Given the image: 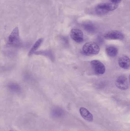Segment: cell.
<instances>
[{
	"mask_svg": "<svg viewBox=\"0 0 130 131\" xmlns=\"http://www.w3.org/2000/svg\"><path fill=\"white\" fill-rule=\"evenodd\" d=\"M100 48L97 44L93 41L85 43L82 47L83 53L87 55H95L99 53Z\"/></svg>",
	"mask_w": 130,
	"mask_h": 131,
	"instance_id": "6da1fadb",
	"label": "cell"
},
{
	"mask_svg": "<svg viewBox=\"0 0 130 131\" xmlns=\"http://www.w3.org/2000/svg\"><path fill=\"white\" fill-rule=\"evenodd\" d=\"M91 65L95 72L97 74H103L105 72V67L103 63L97 60L91 62Z\"/></svg>",
	"mask_w": 130,
	"mask_h": 131,
	"instance_id": "7a4b0ae2",
	"label": "cell"
},
{
	"mask_svg": "<svg viewBox=\"0 0 130 131\" xmlns=\"http://www.w3.org/2000/svg\"><path fill=\"white\" fill-rule=\"evenodd\" d=\"M105 38L108 40H122L124 36L123 34L119 31L114 30L109 31L105 34Z\"/></svg>",
	"mask_w": 130,
	"mask_h": 131,
	"instance_id": "3957f363",
	"label": "cell"
},
{
	"mask_svg": "<svg viewBox=\"0 0 130 131\" xmlns=\"http://www.w3.org/2000/svg\"><path fill=\"white\" fill-rule=\"evenodd\" d=\"M115 85L121 90H126L129 88L127 78L124 75H121L118 77L115 82Z\"/></svg>",
	"mask_w": 130,
	"mask_h": 131,
	"instance_id": "277c9868",
	"label": "cell"
},
{
	"mask_svg": "<svg viewBox=\"0 0 130 131\" xmlns=\"http://www.w3.org/2000/svg\"><path fill=\"white\" fill-rule=\"evenodd\" d=\"M70 36L72 39L78 43L82 42L84 35L82 31L78 29H73L70 32Z\"/></svg>",
	"mask_w": 130,
	"mask_h": 131,
	"instance_id": "5b68a950",
	"label": "cell"
},
{
	"mask_svg": "<svg viewBox=\"0 0 130 131\" xmlns=\"http://www.w3.org/2000/svg\"><path fill=\"white\" fill-rule=\"evenodd\" d=\"M8 41L10 43L15 44L20 40L19 29L17 27L15 28L8 37Z\"/></svg>",
	"mask_w": 130,
	"mask_h": 131,
	"instance_id": "8992f818",
	"label": "cell"
},
{
	"mask_svg": "<svg viewBox=\"0 0 130 131\" xmlns=\"http://www.w3.org/2000/svg\"><path fill=\"white\" fill-rule=\"evenodd\" d=\"M118 64L120 67L123 69H128L130 66V59L129 57L124 55L119 58Z\"/></svg>",
	"mask_w": 130,
	"mask_h": 131,
	"instance_id": "52a82bcc",
	"label": "cell"
},
{
	"mask_svg": "<svg viewBox=\"0 0 130 131\" xmlns=\"http://www.w3.org/2000/svg\"><path fill=\"white\" fill-rule=\"evenodd\" d=\"M79 112L81 116L84 119L89 122L93 121V115L88 109L82 107L80 108Z\"/></svg>",
	"mask_w": 130,
	"mask_h": 131,
	"instance_id": "ba28073f",
	"label": "cell"
},
{
	"mask_svg": "<svg viewBox=\"0 0 130 131\" xmlns=\"http://www.w3.org/2000/svg\"><path fill=\"white\" fill-rule=\"evenodd\" d=\"M97 6L109 12L113 11L117 9L118 7V4L110 2L108 3L100 4Z\"/></svg>",
	"mask_w": 130,
	"mask_h": 131,
	"instance_id": "9c48e42d",
	"label": "cell"
},
{
	"mask_svg": "<svg viewBox=\"0 0 130 131\" xmlns=\"http://www.w3.org/2000/svg\"><path fill=\"white\" fill-rule=\"evenodd\" d=\"M43 39V38H40L39 40H37L36 43L31 48L30 50L29 51V53H28V56L31 57L32 56L34 53H35L36 51L37 50L39 47L40 46L42 42Z\"/></svg>",
	"mask_w": 130,
	"mask_h": 131,
	"instance_id": "30bf717a",
	"label": "cell"
},
{
	"mask_svg": "<svg viewBox=\"0 0 130 131\" xmlns=\"http://www.w3.org/2000/svg\"><path fill=\"white\" fill-rule=\"evenodd\" d=\"M106 53L110 57H114L118 54V49L116 47H109L105 50Z\"/></svg>",
	"mask_w": 130,
	"mask_h": 131,
	"instance_id": "8fae6325",
	"label": "cell"
},
{
	"mask_svg": "<svg viewBox=\"0 0 130 131\" xmlns=\"http://www.w3.org/2000/svg\"><path fill=\"white\" fill-rule=\"evenodd\" d=\"M37 55H43L49 58L50 60H54V57L52 52L50 50L40 51L35 53Z\"/></svg>",
	"mask_w": 130,
	"mask_h": 131,
	"instance_id": "7c38bea8",
	"label": "cell"
},
{
	"mask_svg": "<svg viewBox=\"0 0 130 131\" xmlns=\"http://www.w3.org/2000/svg\"><path fill=\"white\" fill-rule=\"evenodd\" d=\"M52 114L55 117H61L63 114V112L59 108H55L53 111Z\"/></svg>",
	"mask_w": 130,
	"mask_h": 131,
	"instance_id": "4fadbf2b",
	"label": "cell"
},
{
	"mask_svg": "<svg viewBox=\"0 0 130 131\" xmlns=\"http://www.w3.org/2000/svg\"><path fill=\"white\" fill-rule=\"evenodd\" d=\"M95 11L98 14L100 15L105 14H107V13L108 12V11L105 10L104 8L100 7L97 5L95 8Z\"/></svg>",
	"mask_w": 130,
	"mask_h": 131,
	"instance_id": "5bb4252c",
	"label": "cell"
},
{
	"mask_svg": "<svg viewBox=\"0 0 130 131\" xmlns=\"http://www.w3.org/2000/svg\"><path fill=\"white\" fill-rule=\"evenodd\" d=\"M9 88L11 89L12 91H17L19 90V86L15 84H11L9 85Z\"/></svg>",
	"mask_w": 130,
	"mask_h": 131,
	"instance_id": "9a60e30c",
	"label": "cell"
},
{
	"mask_svg": "<svg viewBox=\"0 0 130 131\" xmlns=\"http://www.w3.org/2000/svg\"><path fill=\"white\" fill-rule=\"evenodd\" d=\"M84 26L85 30L88 31H91V30H93V28H94V27H93V25H92L91 24H85Z\"/></svg>",
	"mask_w": 130,
	"mask_h": 131,
	"instance_id": "2e32d148",
	"label": "cell"
},
{
	"mask_svg": "<svg viewBox=\"0 0 130 131\" xmlns=\"http://www.w3.org/2000/svg\"><path fill=\"white\" fill-rule=\"evenodd\" d=\"M110 2L118 4L121 1V0H109Z\"/></svg>",
	"mask_w": 130,
	"mask_h": 131,
	"instance_id": "e0dca14e",
	"label": "cell"
},
{
	"mask_svg": "<svg viewBox=\"0 0 130 131\" xmlns=\"http://www.w3.org/2000/svg\"><path fill=\"white\" fill-rule=\"evenodd\" d=\"M129 81H130V74L129 75Z\"/></svg>",
	"mask_w": 130,
	"mask_h": 131,
	"instance_id": "ac0fdd59",
	"label": "cell"
},
{
	"mask_svg": "<svg viewBox=\"0 0 130 131\" xmlns=\"http://www.w3.org/2000/svg\"><path fill=\"white\" fill-rule=\"evenodd\" d=\"M13 131L10 130V131Z\"/></svg>",
	"mask_w": 130,
	"mask_h": 131,
	"instance_id": "d6986e66",
	"label": "cell"
}]
</instances>
